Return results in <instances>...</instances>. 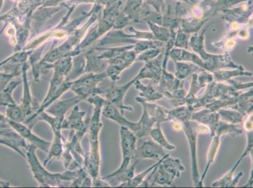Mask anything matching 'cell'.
<instances>
[{"instance_id":"46","label":"cell","mask_w":253,"mask_h":188,"mask_svg":"<svg viewBox=\"0 0 253 188\" xmlns=\"http://www.w3.org/2000/svg\"><path fill=\"white\" fill-rule=\"evenodd\" d=\"M132 20L128 17V16L123 13V11L120 13L118 17L115 20L113 29L114 30H121L127 25Z\"/></svg>"},{"instance_id":"3","label":"cell","mask_w":253,"mask_h":188,"mask_svg":"<svg viewBox=\"0 0 253 188\" xmlns=\"http://www.w3.org/2000/svg\"><path fill=\"white\" fill-rule=\"evenodd\" d=\"M206 30L204 29L200 35L196 34L191 36L189 41L191 48L206 63V70L212 73L215 70L225 68L245 69L243 65L234 63L227 52L224 54L213 55L209 54L205 50L204 35Z\"/></svg>"},{"instance_id":"29","label":"cell","mask_w":253,"mask_h":188,"mask_svg":"<svg viewBox=\"0 0 253 188\" xmlns=\"http://www.w3.org/2000/svg\"><path fill=\"white\" fill-rule=\"evenodd\" d=\"M139 131L135 134L137 139L141 137L149 136L150 135L151 130L153 129L154 125H156V121L149 115L146 110L143 108V112L141 119L139 122Z\"/></svg>"},{"instance_id":"16","label":"cell","mask_w":253,"mask_h":188,"mask_svg":"<svg viewBox=\"0 0 253 188\" xmlns=\"http://www.w3.org/2000/svg\"><path fill=\"white\" fill-rule=\"evenodd\" d=\"M246 134H247L248 137V144L247 147H246V150L244 151L243 155H241V157L238 160L234 165V166L232 167V168L230 170L228 173L226 174H225L224 176L222 178H220V180L215 181V182L211 184V187H220V188H229L230 184H231V181L232 180V178H233V175L234 172L238 167L239 164H240L241 160H242L244 158L246 157H247V155H249L250 153L251 155H253V130H249V131H246Z\"/></svg>"},{"instance_id":"36","label":"cell","mask_w":253,"mask_h":188,"mask_svg":"<svg viewBox=\"0 0 253 188\" xmlns=\"http://www.w3.org/2000/svg\"><path fill=\"white\" fill-rule=\"evenodd\" d=\"M22 83L21 81L10 82L3 91L0 92V105H7L16 104L12 97V93L17 87Z\"/></svg>"},{"instance_id":"31","label":"cell","mask_w":253,"mask_h":188,"mask_svg":"<svg viewBox=\"0 0 253 188\" xmlns=\"http://www.w3.org/2000/svg\"><path fill=\"white\" fill-rule=\"evenodd\" d=\"M161 164L166 171L169 172L175 178L180 177L181 172L185 170V167L181 164L180 160L169 157L165 158Z\"/></svg>"},{"instance_id":"42","label":"cell","mask_w":253,"mask_h":188,"mask_svg":"<svg viewBox=\"0 0 253 188\" xmlns=\"http://www.w3.org/2000/svg\"><path fill=\"white\" fill-rule=\"evenodd\" d=\"M137 163L138 162H131L127 169H126L125 171L122 172L121 173L119 174L118 175L115 176V177L112 179H116V180L119 181L121 183H125L126 181L130 180V179H132L135 176V169Z\"/></svg>"},{"instance_id":"10","label":"cell","mask_w":253,"mask_h":188,"mask_svg":"<svg viewBox=\"0 0 253 188\" xmlns=\"http://www.w3.org/2000/svg\"><path fill=\"white\" fill-rule=\"evenodd\" d=\"M8 122L11 128L15 130L20 136L24 139L25 141L29 142L31 145L36 146L37 148L40 149L43 152L48 153L49 150L50 142L41 138L32 131L31 128L23 125L22 123H17L8 119Z\"/></svg>"},{"instance_id":"19","label":"cell","mask_w":253,"mask_h":188,"mask_svg":"<svg viewBox=\"0 0 253 188\" xmlns=\"http://www.w3.org/2000/svg\"><path fill=\"white\" fill-rule=\"evenodd\" d=\"M135 100L140 103L142 107L146 110L149 115L156 121V124L161 125L163 123L170 121L168 117L169 110L158 104L149 103L141 97H137L135 98Z\"/></svg>"},{"instance_id":"30","label":"cell","mask_w":253,"mask_h":188,"mask_svg":"<svg viewBox=\"0 0 253 188\" xmlns=\"http://www.w3.org/2000/svg\"><path fill=\"white\" fill-rule=\"evenodd\" d=\"M169 157V154H167V155L165 156V157H162V159L158 160V162H156V163L153 165V166L149 167V168L146 169V170H145L141 173L137 174L136 176H134V177L130 179V180L126 181V182L121 183V184L117 185V187L135 188L139 187L140 185L142 183V181L144 180V178L146 177V176L148 175L150 172L153 171V169L155 168L156 166H157L158 165L162 163L163 160H164L165 158Z\"/></svg>"},{"instance_id":"15","label":"cell","mask_w":253,"mask_h":188,"mask_svg":"<svg viewBox=\"0 0 253 188\" xmlns=\"http://www.w3.org/2000/svg\"><path fill=\"white\" fill-rule=\"evenodd\" d=\"M213 74L204 70L199 73H194L192 75L190 91L186 94V104L192 101L196 97V95L202 88L213 81Z\"/></svg>"},{"instance_id":"5","label":"cell","mask_w":253,"mask_h":188,"mask_svg":"<svg viewBox=\"0 0 253 188\" xmlns=\"http://www.w3.org/2000/svg\"><path fill=\"white\" fill-rule=\"evenodd\" d=\"M106 77L105 71L98 73H83L81 76L73 80L70 90L81 97L83 100H86L89 97L105 93V90L99 87L98 84Z\"/></svg>"},{"instance_id":"34","label":"cell","mask_w":253,"mask_h":188,"mask_svg":"<svg viewBox=\"0 0 253 188\" xmlns=\"http://www.w3.org/2000/svg\"><path fill=\"white\" fill-rule=\"evenodd\" d=\"M219 114L220 121L232 124V125H238L243 123L245 116L240 112L236 110L220 109L217 111Z\"/></svg>"},{"instance_id":"7","label":"cell","mask_w":253,"mask_h":188,"mask_svg":"<svg viewBox=\"0 0 253 188\" xmlns=\"http://www.w3.org/2000/svg\"><path fill=\"white\" fill-rule=\"evenodd\" d=\"M137 139L134 157L131 162H139L140 160L143 159L159 160L167 155L164 148L149 136Z\"/></svg>"},{"instance_id":"55","label":"cell","mask_w":253,"mask_h":188,"mask_svg":"<svg viewBox=\"0 0 253 188\" xmlns=\"http://www.w3.org/2000/svg\"><path fill=\"white\" fill-rule=\"evenodd\" d=\"M179 1H185L186 3L190 4H197V1H195V0H179Z\"/></svg>"},{"instance_id":"37","label":"cell","mask_w":253,"mask_h":188,"mask_svg":"<svg viewBox=\"0 0 253 188\" xmlns=\"http://www.w3.org/2000/svg\"><path fill=\"white\" fill-rule=\"evenodd\" d=\"M165 43L155 40H137L134 43V50L136 54H141L145 50L153 49H162Z\"/></svg>"},{"instance_id":"1","label":"cell","mask_w":253,"mask_h":188,"mask_svg":"<svg viewBox=\"0 0 253 188\" xmlns=\"http://www.w3.org/2000/svg\"><path fill=\"white\" fill-rule=\"evenodd\" d=\"M93 112L89 120L88 130L89 150L88 155L85 157L84 167L92 181L100 178L101 166V153L99 134L103 127L101 121V116L103 105L96 102L93 104Z\"/></svg>"},{"instance_id":"53","label":"cell","mask_w":253,"mask_h":188,"mask_svg":"<svg viewBox=\"0 0 253 188\" xmlns=\"http://www.w3.org/2000/svg\"><path fill=\"white\" fill-rule=\"evenodd\" d=\"M243 172H239V173H238V174H237L236 177L234 178V179H232L231 184H230L229 188L236 187L237 184H238L239 182V180H240V179L243 177Z\"/></svg>"},{"instance_id":"27","label":"cell","mask_w":253,"mask_h":188,"mask_svg":"<svg viewBox=\"0 0 253 188\" xmlns=\"http://www.w3.org/2000/svg\"><path fill=\"white\" fill-rule=\"evenodd\" d=\"M213 79L217 82L227 81L233 77L239 76H253V73L247 72L245 69H234L233 70H227L220 69L212 72Z\"/></svg>"},{"instance_id":"4","label":"cell","mask_w":253,"mask_h":188,"mask_svg":"<svg viewBox=\"0 0 253 188\" xmlns=\"http://www.w3.org/2000/svg\"><path fill=\"white\" fill-rule=\"evenodd\" d=\"M84 134L71 130L68 139L64 142L61 157L66 170H77L84 167L85 157L81 142Z\"/></svg>"},{"instance_id":"24","label":"cell","mask_w":253,"mask_h":188,"mask_svg":"<svg viewBox=\"0 0 253 188\" xmlns=\"http://www.w3.org/2000/svg\"><path fill=\"white\" fill-rule=\"evenodd\" d=\"M108 66L105 72L107 77H109L112 83H116L120 79V75L122 72L128 66L126 63L121 56L116 58L108 60Z\"/></svg>"},{"instance_id":"56","label":"cell","mask_w":253,"mask_h":188,"mask_svg":"<svg viewBox=\"0 0 253 188\" xmlns=\"http://www.w3.org/2000/svg\"><path fill=\"white\" fill-rule=\"evenodd\" d=\"M4 0H0V11H1L2 7H3Z\"/></svg>"},{"instance_id":"18","label":"cell","mask_w":253,"mask_h":188,"mask_svg":"<svg viewBox=\"0 0 253 188\" xmlns=\"http://www.w3.org/2000/svg\"><path fill=\"white\" fill-rule=\"evenodd\" d=\"M85 61V68L84 73H101L104 72L107 66L106 63L107 61L99 58L98 55L96 54L95 48H90L86 51H84Z\"/></svg>"},{"instance_id":"23","label":"cell","mask_w":253,"mask_h":188,"mask_svg":"<svg viewBox=\"0 0 253 188\" xmlns=\"http://www.w3.org/2000/svg\"><path fill=\"white\" fill-rule=\"evenodd\" d=\"M183 80H180L172 75V73L167 72V70H162V77L160 82L157 85L158 91L161 93L165 91L172 92L183 87Z\"/></svg>"},{"instance_id":"12","label":"cell","mask_w":253,"mask_h":188,"mask_svg":"<svg viewBox=\"0 0 253 188\" xmlns=\"http://www.w3.org/2000/svg\"><path fill=\"white\" fill-rule=\"evenodd\" d=\"M102 114L105 118L110 119L118 124L122 127L127 128L134 134H136L139 129V123L131 122L124 116V114L120 109L114 105L110 104L106 100L105 104L103 105Z\"/></svg>"},{"instance_id":"25","label":"cell","mask_w":253,"mask_h":188,"mask_svg":"<svg viewBox=\"0 0 253 188\" xmlns=\"http://www.w3.org/2000/svg\"><path fill=\"white\" fill-rule=\"evenodd\" d=\"M192 121L208 126L209 129L220 121L219 114L217 112H211L206 108L192 113Z\"/></svg>"},{"instance_id":"17","label":"cell","mask_w":253,"mask_h":188,"mask_svg":"<svg viewBox=\"0 0 253 188\" xmlns=\"http://www.w3.org/2000/svg\"><path fill=\"white\" fill-rule=\"evenodd\" d=\"M81 101H83L82 98L77 95L66 100H57L44 111L52 116L65 118L66 114L69 110Z\"/></svg>"},{"instance_id":"57","label":"cell","mask_w":253,"mask_h":188,"mask_svg":"<svg viewBox=\"0 0 253 188\" xmlns=\"http://www.w3.org/2000/svg\"><path fill=\"white\" fill-rule=\"evenodd\" d=\"M204 1H206V0H204Z\"/></svg>"},{"instance_id":"11","label":"cell","mask_w":253,"mask_h":188,"mask_svg":"<svg viewBox=\"0 0 253 188\" xmlns=\"http://www.w3.org/2000/svg\"><path fill=\"white\" fill-rule=\"evenodd\" d=\"M29 66L27 63H23L21 68L22 75V82L24 84V91H23V96L20 103V106L21 107L26 119L31 116L39 109V105L36 104V100L32 97L31 88L27 77V70Z\"/></svg>"},{"instance_id":"2","label":"cell","mask_w":253,"mask_h":188,"mask_svg":"<svg viewBox=\"0 0 253 188\" xmlns=\"http://www.w3.org/2000/svg\"><path fill=\"white\" fill-rule=\"evenodd\" d=\"M36 146H29L25 157L34 180L41 187H62L64 182L73 181L77 177L81 169L77 170H66L63 173H52L48 171L43 165L41 164L36 155Z\"/></svg>"},{"instance_id":"32","label":"cell","mask_w":253,"mask_h":188,"mask_svg":"<svg viewBox=\"0 0 253 188\" xmlns=\"http://www.w3.org/2000/svg\"><path fill=\"white\" fill-rule=\"evenodd\" d=\"M174 63L176 65V72L174 76L180 80H185L199 69V66L194 63H185L179 61H174Z\"/></svg>"},{"instance_id":"40","label":"cell","mask_w":253,"mask_h":188,"mask_svg":"<svg viewBox=\"0 0 253 188\" xmlns=\"http://www.w3.org/2000/svg\"><path fill=\"white\" fill-rule=\"evenodd\" d=\"M6 117L10 120L17 123H24L26 120V117L24 115L20 105L10 104L7 105L6 109Z\"/></svg>"},{"instance_id":"21","label":"cell","mask_w":253,"mask_h":188,"mask_svg":"<svg viewBox=\"0 0 253 188\" xmlns=\"http://www.w3.org/2000/svg\"><path fill=\"white\" fill-rule=\"evenodd\" d=\"M169 57H171L173 61L191 62L195 65L201 66L204 70H206V63L197 54L188 51L185 49H179V48L172 49L170 52Z\"/></svg>"},{"instance_id":"39","label":"cell","mask_w":253,"mask_h":188,"mask_svg":"<svg viewBox=\"0 0 253 188\" xmlns=\"http://www.w3.org/2000/svg\"><path fill=\"white\" fill-rule=\"evenodd\" d=\"M134 45L124 46V47L107 48V49L101 48V49L104 50L105 51L102 54L98 55V57L100 59L108 61V60L116 58V57L121 56L122 54H123L126 50L134 49Z\"/></svg>"},{"instance_id":"20","label":"cell","mask_w":253,"mask_h":188,"mask_svg":"<svg viewBox=\"0 0 253 188\" xmlns=\"http://www.w3.org/2000/svg\"><path fill=\"white\" fill-rule=\"evenodd\" d=\"M61 130V129H52L54 137H53L52 143H50L47 157L43 162V165L45 167L49 164L53 159L61 158L63 155L64 141L62 137Z\"/></svg>"},{"instance_id":"8","label":"cell","mask_w":253,"mask_h":188,"mask_svg":"<svg viewBox=\"0 0 253 188\" xmlns=\"http://www.w3.org/2000/svg\"><path fill=\"white\" fill-rule=\"evenodd\" d=\"M183 124V129L189 144L191 160H192V180L195 187H198L200 181V174L197 163V143L198 133L197 123L194 121H187Z\"/></svg>"},{"instance_id":"9","label":"cell","mask_w":253,"mask_h":188,"mask_svg":"<svg viewBox=\"0 0 253 188\" xmlns=\"http://www.w3.org/2000/svg\"><path fill=\"white\" fill-rule=\"evenodd\" d=\"M137 80H139L137 75L127 83L122 86H117L116 83H112V86L105 90V99L110 104L120 109L123 114L125 111H132V107L124 104V100L126 92L134 85Z\"/></svg>"},{"instance_id":"38","label":"cell","mask_w":253,"mask_h":188,"mask_svg":"<svg viewBox=\"0 0 253 188\" xmlns=\"http://www.w3.org/2000/svg\"><path fill=\"white\" fill-rule=\"evenodd\" d=\"M147 24L151 30V33L153 34L156 40L164 43L168 42L171 35V31L169 29L151 22H147Z\"/></svg>"},{"instance_id":"54","label":"cell","mask_w":253,"mask_h":188,"mask_svg":"<svg viewBox=\"0 0 253 188\" xmlns=\"http://www.w3.org/2000/svg\"><path fill=\"white\" fill-rule=\"evenodd\" d=\"M253 187V169L252 173H251L250 178L248 180V183L246 185H244L243 187Z\"/></svg>"},{"instance_id":"50","label":"cell","mask_w":253,"mask_h":188,"mask_svg":"<svg viewBox=\"0 0 253 188\" xmlns=\"http://www.w3.org/2000/svg\"><path fill=\"white\" fill-rule=\"evenodd\" d=\"M227 83L231 85L237 91H241V90H245L248 88H252L253 87V82H249V83H241L236 80L230 79L227 80Z\"/></svg>"},{"instance_id":"35","label":"cell","mask_w":253,"mask_h":188,"mask_svg":"<svg viewBox=\"0 0 253 188\" xmlns=\"http://www.w3.org/2000/svg\"><path fill=\"white\" fill-rule=\"evenodd\" d=\"M156 127L151 129L149 136L156 142V143L160 144L165 150L169 151L174 150L176 147L171 144L165 138V135L163 134L162 128H161L160 124H156Z\"/></svg>"},{"instance_id":"45","label":"cell","mask_w":253,"mask_h":188,"mask_svg":"<svg viewBox=\"0 0 253 188\" xmlns=\"http://www.w3.org/2000/svg\"><path fill=\"white\" fill-rule=\"evenodd\" d=\"M144 0H127L123 12L130 18L142 6Z\"/></svg>"},{"instance_id":"48","label":"cell","mask_w":253,"mask_h":188,"mask_svg":"<svg viewBox=\"0 0 253 188\" xmlns=\"http://www.w3.org/2000/svg\"><path fill=\"white\" fill-rule=\"evenodd\" d=\"M20 74L19 73L0 72V92L6 88L11 79Z\"/></svg>"},{"instance_id":"51","label":"cell","mask_w":253,"mask_h":188,"mask_svg":"<svg viewBox=\"0 0 253 188\" xmlns=\"http://www.w3.org/2000/svg\"><path fill=\"white\" fill-rule=\"evenodd\" d=\"M92 187H112V186L108 183L107 181L103 179L98 178L97 180L92 181Z\"/></svg>"},{"instance_id":"47","label":"cell","mask_w":253,"mask_h":188,"mask_svg":"<svg viewBox=\"0 0 253 188\" xmlns=\"http://www.w3.org/2000/svg\"><path fill=\"white\" fill-rule=\"evenodd\" d=\"M246 1L248 0H218L215 3L216 10L222 11L225 9H228L232 7V6Z\"/></svg>"},{"instance_id":"49","label":"cell","mask_w":253,"mask_h":188,"mask_svg":"<svg viewBox=\"0 0 253 188\" xmlns=\"http://www.w3.org/2000/svg\"><path fill=\"white\" fill-rule=\"evenodd\" d=\"M146 3L150 5L160 14L165 12V4L164 0H146Z\"/></svg>"},{"instance_id":"6","label":"cell","mask_w":253,"mask_h":188,"mask_svg":"<svg viewBox=\"0 0 253 188\" xmlns=\"http://www.w3.org/2000/svg\"><path fill=\"white\" fill-rule=\"evenodd\" d=\"M121 135V145L123 153V162L121 166L116 171L102 178L103 180H108L115 177L127 169L134 157L137 138L134 132L125 127L120 128Z\"/></svg>"},{"instance_id":"22","label":"cell","mask_w":253,"mask_h":188,"mask_svg":"<svg viewBox=\"0 0 253 188\" xmlns=\"http://www.w3.org/2000/svg\"><path fill=\"white\" fill-rule=\"evenodd\" d=\"M134 85L135 89L140 92V97L143 98L147 102H154L163 97V94L158 91L157 85L152 81L145 86L141 80H137Z\"/></svg>"},{"instance_id":"52","label":"cell","mask_w":253,"mask_h":188,"mask_svg":"<svg viewBox=\"0 0 253 188\" xmlns=\"http://www.w3.org/2000/svg\"><path fill=\"white\" fill-rule=\"evenodd\" d=\"M249 116V118L246 119L245 125H244L246 131L253 130V115L251 114Z\"/></svg>"},{"instance_id":"13","label":"cell","mask_w":253,"mask_h":188,"mask_svg":"<svg viewBox=\"0 0 253 188\" xmlns=\"http://www.w3.org/2000/svg\"><path fill=\"white\" fill-rule=\"evenodd\" d=\"M164 53L163 52L155 59L146 63L144 67L139 71L137 77L139 80L144 79H151V81L156 85L160 81L162 74V64Z\"/></svg>"},{"instance_id":"43","label":"cell","mask_w":253,"mask_h":188,"mask_svg":"<svg viewBox=\"0 0 253 188\" xmlns=\"http://www.w3.org/2000/svg\"><path fill=\"white\" fill-rule=\"evenodd\" d=\"M190 35L188 33L181 31L180 29L176 34L174 46L179 49H188L189 45Z\"/></svg>"},{"instance_id":"33","label":"cell","mask_w":253,"mask_h":188,"mask_svg":"<svg viewBox=\"0 0 253 188\" xmlns=\"http://www.w3.org/2000/svg\"><path fill=\"white\" fill-rule=\"evenodd\" d=\"M187 93L183 87L172 92L165 91L163 93V97L169 100L174 107L181 106L186 104V96Z\"/></svg>"},{"instance_id":"44","label":"cell","mask_w":253,"mask_h":188,"mask_svg":"<svg viewBox=\"0 0 253 188\" xmlns=\"http://www.w3.org/2000/svg\"><path fill=\"white\" fill-rule=\"evenodd\" d=\"M162 49H153L145 50L143 52L141 53L135 59V62H144L146 63L151 61L162 52Z\"/></svg>"},{"instance_id":"26","label":"cell","mask_w":253,"mask_h":188,"mask_svg":"<svg viewBox=\"0 0 253 188\" xmlns=\"http://www.w3.org/2000/svg\"><path fill=\"white\" fill-rule=\"evenodd\" d=\"M243 129L237 127L236 125L227 123L224 121H219L214 125L210 128L211 137H212L215 135L217 136H224L225 134H231L238 136L242 134Z\"/></svg>"},{"instance_id":"41","label":"cell","mask_w":253,"mask_h":188,"mask_svg":"<svg viewBox=\"0 0 253 188\" xmlns=\"http://www.w3.org/2000/svg\"><path fill=\"white\" fill-rule=\"evenodd\" d=\"M230 108L240 112L245 117L249 116L253 112V98L239 102Z\"/></svg>"},{"instance_id":"28","label":"cell","mask_w":253,"mask_h":188,"mask_svg":"<svg viewBox=\"0 0 253 188\" xmlns=\"http://www.w3.org/2000/svg\"><path fill=\"white\" fill-rule=\"evenodd\" d=\"M193 112H194L191 111L187 105L185 104L174 107V109L169 111L168 117L170 121H177L183 123L192 121Z\"/></svg>"},{"instance_id":"14","label":"cell","mask_w":253,"mask_h":188,"mask_svg":"<svg viewBox=\"0 0 253 188\" xmlns=\"http://www.w3.org/2000/svg\"><path fill=\"white\" fill-rule=\"evenodd\" d=\"M86 112L80 111L78 105L73 107L70 115L64 119L62 124V130L69 129L86 134L88 132L89 123L84 121V117Z\"/></svg>"}]
</instances>
